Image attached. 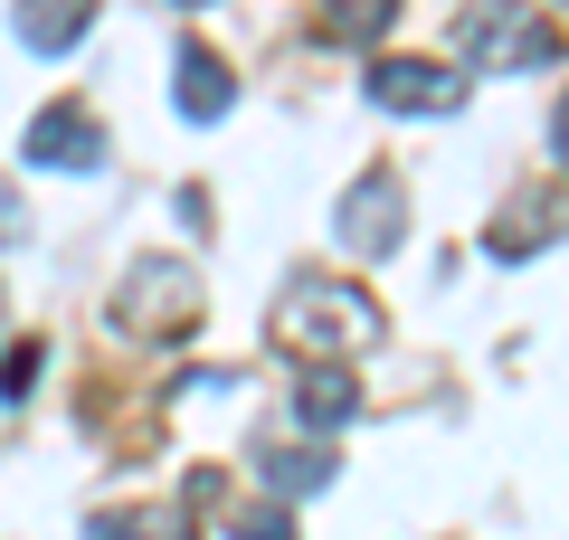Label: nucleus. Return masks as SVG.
Instances as JSON below:
<instances>
[{"label": "nucleus", "instance_id": "11", "mask_svg": "<svg viewBox=\"0 0 569 540\" xmlns=\"http://www.w3.org/2000/svg\"><path fill=\"white\" fill-rule=\"evenodd\" d=\"M550 219H560V200H541V209H512V219L493 228L485 247H493V257H541V247L560 238V228H550Z\"/></svg>", "mask_w": 569, "mask_h": 540}, {"label": "nucleus", "instance_id": "12", "mask_svg": "<svg viewBox=\"0 0 569 540\" xmlns=\"http://www.w3.org/2000/svg\"><path fill=\"white\" fill-rule=\"evenodd\" d=\"M266 483H276V493H323L332 456H323V446H284V456H266Z\"/></svg>", "mask_w": 569, "mask_h": 540}, {"label": "nucleus", "instance_id": "10", "mask_svg": "<svg viewBox=\"0 0 569 540\" xmlns=\"http://www.w3.org/2000/svg\"><path fill=\"white\" fill-rule=\"evenodd\" d=\"M389 20H399V0H323V39H342V48H370V39H389Z\"/></svg>", "mask_w": 569, "mask_h": 540}, {"label": "nucleus", "instance_id": "1", "mask_svg": "<svg viewBox=\"0 0 569 540\" xmlns=\"http://www.w3.org/2000/svg\"><path fill=\"white\" fill-rule=\"evenodd\" d=\"M276 341L305 351V360H351V351L380 341V303L361 284H342V276H295L284 303H276Z\"/></svg>", "mask_w": 569, "mask_h": 540}, {"label": "nucleus", "instance_id": "14", "mask_svg": "<svg viewBox=\"0 0 569 540\" xmlns=\"http://www.w3.org/2000/svg\"><path fill=\"white\" fill-rule=\"evenodd\" d=\"M39 341H20V351H10V360H0V399H29V389H39Z\"/></svg>", "mask_w": 569, "mask_h": 540}, {"label": "nucleus", "instance_id": "6", "mask_svg": "<svg viewBox=\"0 0 569 540\" xmlns=\"http://www.w3.org/2000/svg\"><path fill=\"white\" fill-rule=\"evenodd\" d=\"M20 152L39 161V171H96L104 161V123L86 114V104H48V114L20 133Z\"/></svg>", "mask_w": 569, "mask_h": 540}, {"label": "nucleus", "instance_id": "15", "mask_svg": "<svg viewBox=\"0 0 569 540\" xmlns=\"http://www.w3.org/2000/svg\"><path fill=\"white\" fill-rule=\"evenodd\" d=\"M86 540H162V521H142V512H96V521H86Z\"/></svg>", "mask_w": 569, "mask_h": 540}, {"label": "nucleus", "instance_id": "13", "mask_svg": "<svg viewBox=\"0 0 569 540\" xmlns=\"http://www.w3.org/2000/svg\"><path fill=\"white\" fill-rule=\"evenodd\" d=\"M228 540H295V512H284V502H257V512L228 521Z\"/></svg>", "mask_w": 569, "mask_h": 540}, {"label": "nucleus", "instance_id": "7", "mask_svg": "<svg viewBox=\"0 0 569 540\" xmlns=\"http://www.w3.org/2000/svg\"><path fill=\"white\" fill-rule=\"evenodd\" d=\"M361 418V380H351L342 360H313L305 380H295V427H313V437H332V427Z\"/></svg>", "mask_w": 569, "mask_h": 540}, {"label": "nucleus", "instance_id": "8", "mask_svg": "<svg viewBox=\"0 0 569 540\" xmlns=\"http://www.w3.org/2000/svg\"><path fill=\"white\" fill-rule=\"evenodd\" d=\"M10 29H20V48H39V58H67V48L96 29V0H20Z\"/></svg>", "mask_w": 569, "mask_h": 540}, {"label": "nucleus", "instance_id": "16", "mask_svg": "<svg viewBox=\"0 0 569 540\" xmlns=\"http://www.w3.org/2000/svg\"><path fill=\"white\" fill-rule=\"evenodd\" d=\"M181 10H209V0H181Z\"/></svg>", "mask_w": 569, "mask_h": 540}, {"label": "nucleus", "instance_id": "2", "mask_svg": "<svg viewBox=\"0 0 569 540\" xmlns=\"http://www.w3.org/2000/svg\"><path fill=\"white\" fill-rule=\"evenodd\" d=\"M114 322H123V332H142V341H181V332H200V276H190L181 257L133 266V276H123V294H114Z\"/></svg>", "mask_w": 569, "mask_h": 540}, {"label": "nucleus", "instance_id": "3", "mask_svg": "<svg viewBox=\"0 0 569 540\" xmlns=\"http://www.w3.org/2000/svg\"><path fill=\"white\" fill-rule=\"evenodd\" d=\"M550 58H560V39H550V20H531V0H503V10L466 20V67H485V77H531Z\"/></svg>", "mask_w": 569, "mask_h": 540}, {"label": "nucleus", "instance_id": "5", "mask_svg": "<svg viewBox=\"0 0 569 540\" xmlns=\"http://www.w3.org/2000/svg\"><path fill=\"white\" fill-rule=\"evenodd\" d=\"M370 104H389V114H456L466 77H447L437 58H370Z\"/></svg>", "mask_w": 569, "mask_h": 540}, {"label": "nucleus", "instance_id": "4", "mask_svg": "<svg viewBox=\"0 0 569 540\" xmlns=\"http://www.w3.org/2000/svg\"><path fill=\"white\" fill-rule=\"evenodd\" d=\"M332 238H342V257H389V247L408 238V190L399 171H361L342 190V209H332Z\"/></svg>", "mask_w": 569, "mask_h": 540}, {"label": "nucleus", "instance_id": "9", "mask_svg": "<svg viewBox=\"0 0 569 540\" xmlns=\"http://www.w3.org/2000/svg\"><path fill=\"white\" fill-rule=\"evenodd\" d=\"M228 96H238V77H228L209 48H181V77H171V104H181L190 123H219L228 114Z\"/></svg>", "mask_w": 569, "mask_h": 540}]
</instances>
